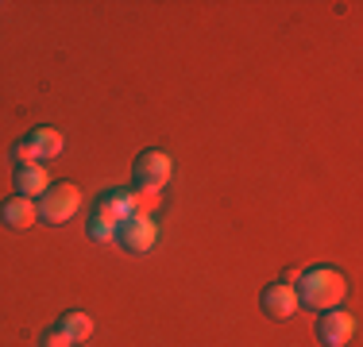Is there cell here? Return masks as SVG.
<instances>
[{
	"label": "cell",
	"mask_w": 363,
	"mask_h": 347,
	"mask_svg": "<svg viewBox=\"0 0 363 347\" xmlns=\"http://www.w3.org/2000/svg\"><path fill=\"white\" fill-rule=\"evenodd\" d=\"M0 220L12 232H28L31 224H39V205L28 201V197H8V201L0 205Z\"/></svg>",
	"instance_id": "obj_7"
},
{
	"label": "cell",
	"mask_w": 363,
	"mask_h": 347,
	"mask_svg": "<svg viewBox=\"0 0 363 347\" xmlns=\"http://www.w3.org/2000/svg\"><path fill=\"white\" fill-rule=\"evenodd\" d=\"M39 347H77V343H74L70 336L62 332V328L55 324V328H50V332H43V336H39Z\"/></svg>",
	"instance_id": "obj_15"
},
{
	"label": "cell",
	"mask_w": 363,
	"mask_h": 347,
	"mask_svg": "<svg viewBox=\"0 0 363 347\" xmlns=\"http://www.w3.org/2000/svg\"><path fill=\"white\" fill-rule=\"evenodd\" d=\"M12 186H16V197L35 201V197H43L50 189V178H47V170H43V166H23V170H16Z\"/></svg>",
	"instance_id": "obj_8"
},
{
	"label": "cell",
	"mask_w": 363,
	"mask_h": 347,
	"mask_svg": "<svg viewBox=\"0 0 363 347\" xmlns=\"http://www.w3.org/2000/svg\"><path fill=\"white\" fill-rule=\"evenodd\" d=\"M28 139L35 143V151H39L43 162H47V159H58V154H62V147H66V139H62V132H58V127H35Z\"/></svg>",
	"instance_id": "obj_11"
},
{
	"label": "cell",
	"mask_w": 363,
	"mask_h": 347,
	"mask_svg": "<svg viewBox=\"0 0 363 347\" xmlns=\"http://www.w3.org/2000/svg\"><path fill=\"white\" fill-rule=\"evenodd\" d=\"M348 297V278L336 266H313L301 274V290H298V305L309 309H340V301Z\"/></svg>",
	"instance_id": "obj_1"
},
{
	"label": "cell",
	"mask_w": 363,
	"mask_h": 347,
	"mask_svg": "<svg viewBox=\"0 0 363 347\" xmlns=\"http://www.w3.org/2000/svg\"><path fill=\"white\" fill-rule=\"evenodd\" d=\"M58 328H62L74 343H85L93 336V317H89V312H82V309H70V312H62Z\"/></svg>",
	"instance_id": "obj_10"
},
{
	"label": "cell",
	"mask_w": 363,
	"mask_h": 347,
	"mask_svg": "<svg viewBox=\"0 0 363 347\" xmlns=\"http://www.w3.org/2000/svg\"><path fill=\"white\" fill-rule=\"evenodd\" d=\"M116 239L124 243V251H132V255H147V251L159 243V224H155V216H124L116 228Z\"/></svg>",
	"instance_id": "obj_3"
},
{
	"label": "cell",
	"mask_w": 363,
	"mask_h": 347,
	"mask_svg": "<svg viewBox=\"0 0 363 347\" xmlns=\"http://www.w3.org/2000/svg\"><path fill=\"white\" fill-rule=\"evenodd\" d=\"M356 336V317L344 309H325V317L317 320V340L321 347H348Z\"/></svg>",
	"instance_id": "obj_5"
},
{
	"label": "cell",
	"mask_w": 363,
	"mask_h": 347,
	"mask_svg": "<svg viewBox=\"0 0 363 347\" xmlns=\"http://www.w3.org/2000/svg\"><path fill=\"white\" fill-rule=\"evenodd\" d=\"M259 309H263L267 320H290L298 312V290L290 282H271L259 297Z\"/></svg>",
	"instance_id": "obj_6"
},
{
	"label": "cell",
	"mask_w": 363,
	"mask_h": 347,
	"mask_svg": "<svg viewBox=\"0 0 363 347\" xmlns=\"http://www.w3.org/2000/svg\"><path fill=\"white\" fill-rule=\"evenodd\" d=\"M116 228H120V224H112V220H105V216L93 212V220H89V228H85V232H89V239H97V243H112V239H116Z\"/></svg>",
	"instance_id": "obj_14"
},
{
	"label": "cell",
	"mask_w": 363,
	"mask_h": 347,
	"mask_svg": "<svg viewBox=\"0 0 363 347\" xmlns=\"http://www.w3.org/2000/svg\"><path fill=\"white\" fill-rule=\"evenodd\" d=\"M97 216H105V220H112V224H120L124 216H132V197H128V189H108V193L97 201Z\"/></svg>",
	"instance_id": "obj_9"
},
{
	"label": "cell",
	"mask_w": 363,
	"mask_h": 347,
	"mask_svg": "<svg viewBox=\"0 0 363 347\" xmlns=\"http://www.w3.org/2000/svg\"><path fill=\"white\" fill-rule=\"evenodd\" d=\"M35 205H39V220L66 224L77 208H82V189H77L74 181H58V186H50Z\"/></svg>",
	"instance_id": "obj_2"
},
{
	"label": "cell",
	"mask_w": 363,
	"mask_h": 347,
	"mask_svg": "<svg viewBox=\"0 0 363 347\" xmlns=\"http://www.w3.org/2000/svg\"><path fill=\"white\" fill-rule=\"evenodd\" d=\"M128 197H132V212L135 216H155L162 208V189H128Z\"/></svg>",
	"instance_id": "obj_12"
},
{
	"label": "cell",
	"mask_w": 363,
	"mask_h": 347,
	"mask_svg": "<svg viewBox=\"0 0 363 347\" xmlns=\"http://www.w3.org/2000/svg\"><path fill=\"white\" fill-rule=\"evenodd\" d=\"M174 174V162H170L167 151H143L135 159V170H132V181L135 189H162Z\"/></svg>",
	"instance_id": "obj_4"
},
{
	"label": "cell",
	"mask_w": 363,
	"mask_h": 347,
	"mask_svg": "<svg viewBox=\"0 0 363 347\" xmlns=\"http://www.w3.org/2000/svg\"><path fill=\"white\" fill-rule=\"evenodd\" d=\"M8 159L16 162V170H23V166H39V162H43L31 139H20V143H12V151H8Z\"/></svg>",
	"instance_id": "obj_13"
}]
</instances>
